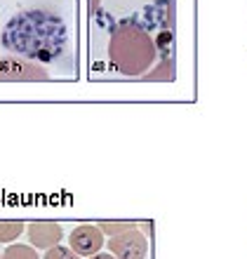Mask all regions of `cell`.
Here are the masks:
<instances>
[{
    "mask_svg": "<svg viewBox=\"0 0 247 259\" xmlns=\"http://www.w3.org/2000/svg\"><path fill=\"white\" fill-rule=\"evenodd\" d=\"M106 233L94 224H80L71 231V250L78 252L80 257H92V254L102 252V247L106 245Z\"/></svg>",
    "mask_w": 247,
    "mask_h": 259,
    "instance_id": "obj_5",
    "label": "cell"
},
{
    "mask_svg": "<svg viewBox=\"0 0 247 259\" xmlns=\"http://www.w3.org/2000/svg\"><path fill=\"white\" fill-rule=\"evenodd\" d=\"M42 259H82L78 252H73L71 247H64V245H55L45 250V257Z\"/></svg>",
    "mask_w": 247,
    "mask_h": 259,
    "instance_id": "obj_10",
    "label": "cell"
},
{
    "mask_svg": "<svg viewBox=\"0 0 247 259\" xmlns=\"http://www.w3.org/2000/svg\"><path fill=\"white\" fill-rule=\"evenodd\" d=\"M28 243L40 250H50L62 243L64 229L59 222H50V219H38V222H26Z\"/></svg>",
    "mask_w": 247,
    "mask_h": 259,
    "instance_id": "obj_6",
    "label": "cell"
},
{
    "mask_svg": "<svg viewBox=\"0 0 247 259\" xmlns=\"http://www.w3.org/2000/svg\"><path fill=\"white\" fill-rule=\"evenodd\" d=\"M3 259H40L35 252L33 245H24V243H14V245H7Z\"/></svg>",
    "mask_w": 247,
    "mask_h": 259,
    "instance_id": "obj_8",
    "label": "cell"
},
{
    "mask_svg": "<svg viewBox=\"0 0 247 259\" xmlns=\"http://www.w3.org/2000/svg\"><path fill=\"white\" fill-rule=\"evenodd\" d=\"M109 252L116 259H146L149 252V238L141 229H130V231L120 233L109 238Z\"/></svg>",
    "mask_w": 247,
    "mask_h": 259,
    "instance_id": "obj_3",
    "label": "cell"
},
{
    "mask_svg": "<svg viewBox=\"0 0 247 259\" xmlns=\"http://www.w3.org/2000/svg\"><path fill=\"white\" fill-rule=\"evenodd\" d=\"M172 0H87L89 80H174Z\"/></svg>",
    "mask_w": 247,
    "mask_h": 259,
    "instance_id": "obj_1",
    "label": "cell"
},
{
    "mask_svg": "<svg viewBox=\"0 0 247 259\" xmlns=\"http://www.w3.org/2000/svg\"><path fill=\"white\" fill-rule=\"evenodd\" d=\"M0 259H3V252H0Z\"/></svg>",
    "mask_w": 247,
    "mask_h": 259,
    "instance_id": "obj_12",
    "label": "cell"
},
{
    "mask_svg": "<svg viewBox=\"0 0 247 259\" xmlns=\"http://www.w3.org/2000/svg\"><path fill=\"white\" fill-rule=\"evenodd\" d=\"M87 259H116L111 252H96V254H92V257H87Z\"/></svg>",
    "mask_w": 247,
    "mask_h": 259,
    "instance_id": "obj_11",
    "label": "cell"
},
{
    "mask_svg": "<svg viewBox=\"0 0 247 259\" xmlns=\"http://www.w3.org/2000/svg\"><path fill=\"white\" fill-rule=\"evenodd\" d=\"M26 231V222L19 219H3L0 222V243H12Z\"/></svg>",
    "mask_w": 247,
    "mask_h": 259,
    "instance_id": "obj_7",
    "label": "cell"
},
{
    "mask_svg": "<svg viewBox=\"0 0 247 259\" xmlns=\"http://www.w3.org/2000/svg\"><path fill=\"white\" fill-rule=\"evenodd\" d=\"M0 59L45 68L52 80L80 78V0H0Z\"/></svg>",
    "mask_w": 247,
    "mask_h": 259,
    "instance_id": "obj_2",
    "label": "cell"
},
{
    "mask_svg": "<svg viewBox=\"0 0 247 259\" xmlns=\"http://www.w3.org/2000/svg\"><path fill=\"white\" fill-rule=\"evenodd\" d=\"M0 82H52V75L35 64L0 59Z\"/></svg>",
    "mask_w": 247,
    "mask_h": 259,
    "instance_id": "obj_4",
    "label": "cell"
},
{
    "mask_svg": "<svg viewBox=\"0 0 247 259\" xmlns=\"http://www.w3.org/2000/svg\"><path fill=\"white\" fill-rule=\"evenodd\" d=\"M96 226L102 229L109 238H113V236H120V233L130 231V229H137V222H96Z\"/></svg>",
    "mask_w": 247,
    "mask_h": 259,
    "instance_id": "obj_9",
    "label": "cell"
}]
</instances>
